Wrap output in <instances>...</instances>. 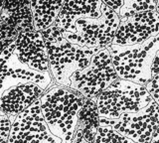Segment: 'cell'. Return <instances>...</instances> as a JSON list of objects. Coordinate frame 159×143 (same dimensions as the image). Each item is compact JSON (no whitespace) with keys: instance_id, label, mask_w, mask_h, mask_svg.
Here are the masks:
<instances>
[{"instance_id":"6da1fadb","label":"cell","mask_w":159,"mask_h":143,"mask_svg":"<svg viewBox=\"0 0 159 143\" xmlns=\"http://www.w3.org/2000/svg\"><path fill=\"white\" fill-rule=\"evenodd\" d=\"M84 97L70 87L54 85L40 97L41 110L50 130L62 143H70L76 132Z\"/></svg>"},{"instance_id":"7a4b0ae2","label":"cell","mask_w":159,"mask_h":143,"mask_svg":"<svg viewBox=\"0 0 159 143\" xmlns=\"http://www.w3.org/2000/svg\"><path fill=\"white\" fill-rule=\"evenodd\" d=\"M46 44L50 72L58 86L70 87V78L75 73L89 65L93 56L101 49L84 48L70 43L53 25L41 32Z\"/></svg>"},{"instance_id":"3957f363","label":"cell","mask_w":159,"mask_h":143,"mask_svg":"<svg viewBox=\"0 0 159 143\" xmlns=\"http://www.w3.org/2000/svg\"><path fill=\"white\" fill-rule=\"evenodd\" d=\"M118 78L145 87L152 78V64L159 50V35L138 45L107 47Z\"/></svg>"},{"instance_id":"277c9868","label":"cell","mask_w":159,"mask_h":143,"mask_svg":"<svg viewBox=\"0 0 159 143\" xmlns=\"http://www.w3.org/2000/svg\"><path fill=\"white\" fill-rule=\"evenodd\" d=\"M99 18H80L59 29L63 36L75 45L84 48H107L112 43L120 19L102 1Z\"/></svg>"},{"instance_id":"5b68a950","label":"cell","mask_w":159,"mask_h":143,"mask_svg":"<svg viewBox=\"0 0 159 143\" xmlns=\"http://www.w3.org/2000/svg\"><path fill=\"white\" fill-rule=\"evenodd\" d=\"M153 98L144 86L118 78L97 100L99 117L117 119L124 113L136 112L148 105Z\"/></svg>"},{"instance_id":"8992f818","label":"cell","mask_w":159,"mask_h":143,"mask_svg":"<svg viewBox=\"0 0 159 143\" xmlns=\"http://www.w3.org/2000/svg\"><path fill=\"white\" fill-rule=\"evenodd\" d=\"M117 80L118 77L114 70L111 54L107 48H102L93 56L88 67L71 77L70 88L80 92L86 98L98 100Z\"/></svg>"},{"instance_id":"52a82bcc","label":"cell","mask_w":159,"mask_h":143,"mask_svg":"<svg viewBox=\"0 0 159 143\" xmlns=\"http://www.w3.org/2000/svg\"><path fill=\"white\" fill-rule=\"evenodd\" d=\"M16 41L1 50V95L7 90L25 85L39 86L47 92L54 85L51 73L38 72L24 64L15 54Z\"/></svg>"},{"instance_id":"ba28073f","label":"cell","mask_w":159,"mask_h":143,"mask_svg":"<svg viewBox=\"0 0 159 143\" xmlns=\"http://www.w3.org/2000/svg\"><path fill=\"white\" fill-rule=\"evenodd\" d=\"M99 125L111 126L136 143H150L159 126V105L153 101L142 109L124 113L117 119L99 117Z\"/></svg>"},{"instance_id":"9c48e42d","label":"cell","mask_w":159,"mask_h":143,"mask_svg":"<svg viewBox=\"0 0 159 143\" xmlns=\"http://www.w3.org/2000/svg\"><path fill=\"white\" fill-rule=\"evenodd\" d=\"M8 143H62L45 120L40 98L15 118Z\"/></svg>"},{"instance_id":"30bf717a","label":"cell","mask_w":159,"mask_h":143,"mask_svg":"<svg viewBox=\"0 0 159 143\" xmlns=\"http://www.w3.org/2000/svg\"><path fill=\"white\" fill-rule=\"evenodd\" d=\"M159 35V13L156 11L120 19L112 45H138Z\"/></svg>"},{"instance_id":"8fae6325","label":"cell","mask_w":159,"mask_h":143,"mask_svg":"<svg viewBox=\"0 0 159 143\" xmlns=\"http://www.w3.org/2000/svg\"><path fill=\"white\" fill-rule=\"evenodd\" d=\"M14 53L33 70L51 73L47 47L41 32L31 31L20 34L16 39Z\"/></svg>"},{"instance_id":"7c38bea8","label":"cell","mask_w":159,"mask_h":143,"mask_svg":"<svg viewBox=\"0 0 159 143\" xmlns=\"http://www.w3.org/2000/svg\"><path fill=\"white\" fill-rule=\"evenodd\" d=\"M46 92L39 86L30 83L11 87L1 95V114L14 122L15 118Z\"/></svg>"},{"instance_id":"4fadbf2b","label":"cell","mask_w":159,"mask_h":143,"mask_svg":"<svg viewBox=\"0 0 159 143\" xmlns=\"http://www.w3.org/2000/svg\"><path fill=\"white\" fill-rule=\"evenodd\" d=\"M0 21L11 25L19 35L35 31L31 11V1H2Z\"/></svg>"},{"instance_id":"5bb4252c","label":"cell","mask_w":159,"mask_h":143,"mask_svg":"<svg viewBox=\"0 0 159 143\" xmlns=\"http://www.w3.org/2000/svg\"><path fill=\"white\" fill-rule=\"evenodd\" d=\"M102 5V1H66L55 25L61 29L80 18H99Z\"/></svg>"},{"instance_id":"9a60e30c","label":"cell","mask_w":159,"mask_h":143,"mask_svg":"<svg viewBox=\"0 0 159 143\" xmlns=\"http://www.w3.org/2000/svg\"><path fill=\"white\" fill-rule=\"evenodd\" d=\"M66 1H31L35 31L42 32L55 25Z\"/></svg>"},{"instance_id":"2e32d148","label":"cell","mask_w":159,"mask_h":143,"mask_svg":"<svg viewBox=\"0 0 159 143\" xmlns=\"http://www.w3.org/2000/svg\"><path fill=\"white\" fill-rule=\"evenodd\" d=\"M153 11H156V1H153V0H147V1L145 0H141V1L125 0L119 11L118 17L119 19H123Z\"/></svg>"},{"instance_id":"e0dca14e","label":"cell","mask_w":159,"mask_h":143,"mask_svg":"<svg viewBox=\"0 0 159 143\" xmlns=\"http://www.w3.org/2000/svg\"><path fill=\"white\" fill-rule=\"evenodd\" d=\"M93 143H136L123 136L111 126L99 125Z\"/></svg>"},{"instance_id":"ac0fdd59","label":"cell","mask_w":159,"mask_h":143,"mask_svg":"<svg viewBox=\"0 0 159 143\" xmlns=\"http://www.w3.org/2000/svg\"><path fill=\"white\" fill-rule=\"evenodd\" d=\"M0 123H1V130H0V139L1 143H8L10 132H11L12 128V121L6 114H1L0 118Z\"/></svg>"},{"instance_id":"d6986e66","label":"cell","mask_w":159,"mask_h":143,"mask_svg":"<svg viewBox=\"0 0 159 143\" xmlns=\"http://www.w3.org/2000/svg\"><path fill=\"white\" fill-rule=\"evenodd\" d=\"M145 87L152 96L153 101L159 105V74L151 78V81L147 83Z\"/></svg>"},{"instance_id":"ffe728a7","label":"cell","mask_w":159,"mask_h":143,"mask_svg":"<svg viewBox=\"0 0 159 143\" xmlns=\"http://www.w3.org/2000/svg\"><path fill=\"white\" fill-rule=\"evenodd\" d=\"M70 143H93V142L89 141L87 138L84 136L82 128L80 126H77V129H76V132H75L74 138Z\"/></svg>"},{"instance_id":"44dd1931","label":"cell","mask_w":159,"mask_h":143,"mask_svg":"<svg viewBox=\"0 0 159 143\" xmlns=\"http://www.w3.org/2000/svg\"><path fill=\"white\" fill-rule=\"evenodd\" d=\"M103 2L106 3L109 8H111L112 10L118 15L124 1H122V0H104Z\"/></svg>"},{"instance_id":"7402d4cb","label":"cell","mask_w":159,"mask_h":143,"mask_svg":"<svg viewBox=\"0 0 159 143\" xmlns=\"http://www.w3.org/2000/svg\"><path fill=\"white\" fill-rule=\"evenodd\" d=\"M151 74H152V78L157 76L159 74V50L156 53L155 59H154V62L152 64V70H151Z\"/></svg>"},{"instance_id":"603a6c76","label":"cell","mask_w":159,"mask_h":143,"mask_svg":"<svg viewBox=\"0 0 159 143\" xmlns=\"http://www.w3.org/2000/svg\"><path fill=\"white\" fill-rule=\"evenodd\" d=\"M150 143H159V126H158V128L156 129V131L154 132L153 137H152Z\"/></svg>"},{"instance_id":"cb8c5ba5","label":"cell","mask_w":159,"mask_h":143,"mask_svg":"<svg viewBox=\"0 0 159 143\" xmlns=\"http://www.w3.org/2000/svg\"><path fill=\"white\" fill-rule=\"evenodd\" d=\"M156 12L159 13V1H156Z\"/></svg>"}]
</instances>
